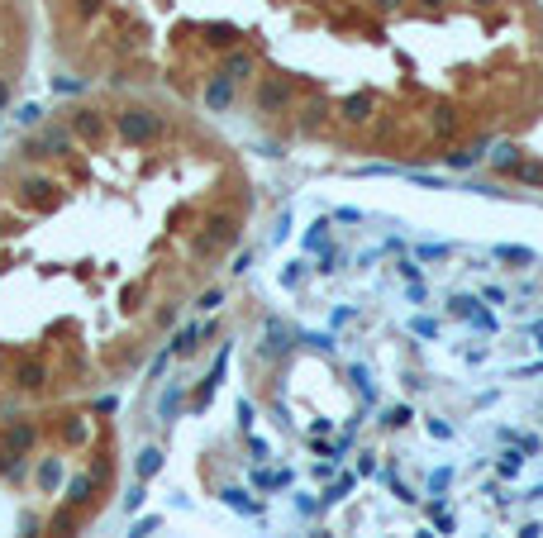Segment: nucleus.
Listing matches in <instances>:
<instances>
[{
    "label": "nucleus",
    "mask_w": 543,
    "mask_h": 538,
    "mask_svg": "<svg viewBox=\"0 0 543 538\" xmlns=\"http://www.w3.org/2000/svg\"><path fill=\"white\" fill-rule=\"evenodd\" d=\"M186 414L310 538H543V243L486 210L296 220Z\"/></svg>",
    "instance_id": "1"
},
{
    "label": "nucleus",
    "mask_w": 543,
    "mask_h": 538,
    "mask_svg": "<svg viewBox=\"0 0 543 538\" xmlns=\"http://www.w3.org/2000/svg\"><path fill=\"white\" fill-rule=\"evenodd\" d=\"M96 86L234 139L443 162L543 110V0H38Z\"/></svg>",
    "instance_id": "2"
},
{
    "label": "nucleus",
    "mask_w": 543,
    "mask_h": 538,
    "mask_svg": "<svg viewBox=\"0 0 543 538\" xmlns=\"http://www.w3.org/2000/svg\"><path fill=\"white\" fill-rule=\"evenodd\" d=\"M253 172L215 119L96 86L0 167V414L86 405L210 296L253 229Z\"/></svg>",
    "instance_id": "3"
}]
</instances>
